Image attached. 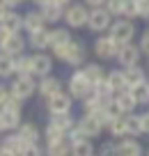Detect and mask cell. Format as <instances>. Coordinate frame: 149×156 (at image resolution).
Returning a JSON list of instances; mask_svg holds the SVG:
<instances>
[{
    "label": "cell",
    "instance_id": "e575fe53",
    "mask_svg": "<svg viewBox=\"0 0 149 156\" xmlns=\"http://www.w3.org/2000/svg\"><path fill=\"white\" fill-rule=\"evenodd\" d=\"M122 16H126V19H138V0H124Z\"/></svg>",
    "mask_w": 149,
    "mask_h": 156
},
{
    "label": "cell",
    "instance_id": "2e32d148",
    "mask_svg": "<svg viewBox=\"0 0 149 156\" xmlns=\"http://www.w3.org/2000/svg\"><path fill=\"white\" fill-rule=\"evenodd\" d=\"M112 101L117 103V108H119L122 112H133V108L138 106V101L133 99V94H131V90H122V92H117V97L112 99Z\"/></svg>",
    "mask_w": 149,
    "mask_h": 156
},
{
    "label": "cell",
    "instance_id": "ab89813d",
    "mask_svg": "<svg viewBox=\"0 0 149 156\" xmlns=\"http://www.w3.org/2000/svg\"><path fill=\"white\" fill-rule=\"evenodd\" d=\"M9 87H5V85H0V106H2V103L7 101V99H9Z\"/></svg>",
    "mask_w": 149,
    "mask_h": 156
},
{
    "label": "cell",
    "instance_id": "4fadbf2b",
    "mask_svg": "<svg viewBox=\"0 0 149 156\" xmlns=\"http://www.w3.org/2000/svg\"><path fill=\"white\" fill-rule=\"evenodd\" d=\"M23 48H25V41H23V37H21L19 32H9L7 34V39H5V44H2V51H5L7 55H21L23 53Z\"/></svg>",
    "mask_w": 149,
    "mask_h": 156
},
{
    "label": "cell",
    "instance_id": "9a60e30c",
    "mask_svg": "<svg viewBox=\"0 0 149 156\" xmlns=\"http://www.w3.org/2000/svg\"><path fill=\"white\" fill-rule=\"evenodd\" d=\"M0 122H2V129H5V131L19 129V124H21V112L12 110V108L0 106Z\"/></svg>",
    "mask_w": 149,
    "mask_h": 156
},
{
    "label": "cell",
    "instance_id": "ba28073f",
    "mask_svg": "<svg viewBox=\"0 0 149 156\" xmlns=\"http://www.w3.org/2000/svg\"><path fill=\"white\" fill-rule=\"evenodd\" d=\"M117 51H119V46H117L110 37H99L94 41V53L101 60H112L117 55Z\"/></svg>",
    "mask_w": 149,
    "mask_h": 156
},
{
    "label": "cell",
    "instance_id": "7dc6e473",
    "mask_svg": "<svg viewBox=\"0 0 149 156\" xmlns=\"http://www.w3.org/2000/svg\"><path fill=\"white\" fill-rule=\"evenodd\" d=\"M34 2H37V5H41V7H44V5H46V2H51V0H34Z\"/></svg>",
    "mask_w": 149,
    "mask_h": 156
},
{
    "label": "cell",
    "instance_id": "3957f363",
    "mask_svg": "<svg viewBox=\"0 0 149 156\" xmlns=\"http://www.w3.org/2000/svg\"><path fill=\"white\" fill-rule=\"evenodd\" d=\"M110 19L112 14L106 7H92V12L87 14V28L94 30V32H103V30L110 28Z\"/></svg>",
    "mask_w": 149,
    "mask_h": 156
},
{
    "label": "cell",
    "instance_id": "4dcf8cb0",
    "mask_svg": "<svg viewBox=\"0 0 149 156\" xmlns=\"http://www.w3.org/2000/svg\"><path fill=\"white\" fill-rule=\"evenodd\" d=\"M108 129H110V133L115 138H124L126 136V122H124V115L115 117V119H110L108 122Z\"/></svg>",
    "mask_w": 149,
    "mask_h": 156
},
{
    "label": "cell",
    "instance_id": "83f0119b",
    "mask_svg": "<svg viewBox=\"0 0 149 156\" xmlns=\"http://www.w3.org/2000/svg\"><path fill=\"white\" fill-rule=\"evenodd\" d=\"M19 136L23 138L28 145H37V140H39V131H37L34 124H23V126L19 129Z\"/></svg>",
    "mask_w": 149,
    "mask_h": 156
},
{
    "label": "cell",
    "instance_id": "484cf974",
    "mask_svg": "<svg viewBox=\"0 0 149 156\" xmlns=\"http://www.w3.org/2000/svg\"><path fill=\"white\" fill-rule=\"evenodd\" d=\"M44 23H46V21H44V14H41V12H30V14L23 19V25L28 28V32L44 28Z\"/></svg>",
    "mask_w": 149,
    "mask_h": 156
},
{
    "label": "cell",
    "instance_id": "7402d4cb",
    "mask_svg": "<svg viewBox=\"0 0 149 156\" xmlns=\"http://www.w3.org/2000/svg\"><path fill=\"white\" fill-rule=\"evenodd\" d=\"M0 25H2L7 32H21V28H23V19H21L19 14H14V12H7V16L0 21Z\"/></svg>",
    "mask_w": 149,
    "mask_h": 156
},
{
    "label": "cell",
    "instance_id": "ac0fdd59",
    "mask_svg": "<svg viewBox=\"0 0 149 156\" xmlns=\"http://www.w3.org/2000/svg\"><path fill=\"white\" fill-rule=\"evenodd\" d=\"M106 83L110 85L112 92H122V90H129V85H126V78H124V69H115V71H110L106 76Z\"/></svg>",
    "mask_w": 149,
    "mask_h": 156
},
{
    "label": "cell",
    "instance_id": "52a82bcc",
    "mask_svg": "<svg viewBox=\"0 0 149 156\" xmlns=\"http://www.w3.org/2000/svg\"><path fill=\"white\" fill-rule=\"evenodd\" d=\"M87 7L85 5H71L67 12H64L62 19H67V23L71 25V28H83V25H87Z\"/></svg>",
    "mask_w": 149,
    "mask_h": 156
},
{
    "label": "cell",
    "instance_id": "f1b7e54d",
    "mask_svg": "<svg viewBox=\"0 0 149 156\" xmlns=\"http://www.w3.org/2000/svg\"><path fill=\"white\" fill-rule=\"evenodd\" d=\"M71 151L76 156H92L94 154V147L90 145V138H83L78 142H71Z\"/></svg>",
    "mask_w": 149,
    "mask_h": 156
},
{
    "label": "cell",
    "instance_id": "74e56055",
    "mask_svg": "<svg viewBox=\"0 0 149 156\" xmlns=\"http://www.w3.org/2000/svg\"><path fill=\"white\" fill-rule=\"evenodd\" d=\"M48 154H71V147L60 142V145H51L48 147Z\"/></svg>",
    "mask_w": 149,
    "mask_h": 156
},
{
    "label": "cell",
    "instance_id": "836d02e7",
    "mask_svg": "<svg viewBox=\"0 0 149 156\" xmlns=\"http://www.w3.org/2000/svg\"><path fill=\"white\" fill-rule=\"evenodd\" d=\"M14 71H19V76L30 73V58H25V55H14Z\"/></svg>",
    "mask_w": 149,
    "mask_h": 156
},
{
    "label": "cell",
    "instance_id": "7a4b0ae2",
    "mask_svg": "<svg viewBox=\"0 0 149 156\" xmlns=\"http://www.w3.org/2000/svg\"><path fill=\"white\" fill-rule=\"evenodd\" d=\"M108 37H110L117 46H124V44H129V41H133V37H135V25L131 23V19L117 21V23L110 25V34H108Z\"/></svg>",
    "mask_w": 149,
    "mask_h": 156
},
{
    "label": "cell",
    "instance_id": "1f68e13d",
    "mask_svg": "<svg viewBox=\"0 0 149 156\" xmlns=\"http://www.w3.org/2000/svg\"><path fill=\"white\" fill-rule=\"evenodd\" d=\"M51 124H55V126L62 129L64 133H69V129L73 126V119H71L69 112H58V115H53V122H51Z\"/></svg>",
    "mask_w": 149,
    "mask_h": 156
},
{
    "label": "cell",
    "instance_id": "f6af8a7d",
    "mask_svg": "<svg viewBox=\"0 0 149 156\" xmlns=\"http://www.w3.org/2000/svg\"><path fill=\"white\" fill-rule=\"evenodd\" d=\"M7 12H9V7H5L2 2H0V21H2V19L7 16Z\"/></svg>",
    "mask_w": 149,
    "mask_h": 156
},
{
    "label": "cell",
    "instance_id": "277c9868",
    "mask_svg": "<svg viewBox=\"0 0 149 156\" xmlns=\"http://www.w3.org/2000/svg\"><path fill=\"white\" fill-rule=\"evenodd\" d=\"M34 90H37V85H34V80H32V73H25V76H19L14 83H12L9 92H12V97H16V99L23 101V99L32 97Z\"/></svg>",
    "mask_w": 149,
    "mask_h": 156
},
{
    "label": "cell",
    "instance_id": "8d00e7d4",
    "mask_svg": "<svg viewBox=\"0 0 149 156\" xmlns=\"http://www.w3.org/2000/svg\"><path fill=\"white\" fill-rule=\"evenodd\" d=\"M138 19L149 21V0H138Z\"/></svg>",
    "mask_w": 149,
    "mask_h": 156
},
{
    "label": "cell",
    "instance_id": "8992f818",
    "mask_svg": "<svg viewBox=\"0 0 149 156\" xmlns=\"http://www.w3.org/2000/svg\"><path fill=\"white\" fill-rule=\"evenodd\" d=\"M140 48L138 46H133L129 41V44H124V46H119V51H117V55L115 58L119 60V64L122 67H133V64H138L140 62Z\"/></svg>",
    "mask_w": 149,
    "mask_h": 156
},
{
    "label": "cell",
    "instance_id": "cb8c5ba5",
    "mask_svg": "<svg viewBox=\"0 0 149 156\" xmlns=\"http://www.w3.org/2000/svg\"><path fill=\"white\" fill-rule=\"evenodd\" d=\"M126 122V136H140L142 133V124H140V115H133V112H126L124 115Z\"/></svg>",
    "mask_w": 149,
    "mask_h": 156
},
{
    "label": "cell",
    "instance_id": "7bdbcfd3",
    "mask_svg": "<svg viewBox=\"0 0 149 156\" xmlns=\"http://www.w3.org/2000/svg\"><path fill=\"white\" fill-rule=\"evenodd\" d=\"M7 34H9V32H7V30L2 28V25H0V48H2V44H5V39H7Z\"/></svg>",
    "mask_w": 149,
    "mask_h": 156
},
{
    "label": "cell",
    "instance_id": "603a6c76",
    "mask_svg": "<svg viewBox=\"0 0 149 156\" xmlns=\"http://www.w3.org/2000/svg\"><path fill=\"white\" fill-rule=\"evenodd\" d=\"M30 44H32V48H37V51L48 48V30H44V28L32 30V32H30Z\"/></svg>",
    "mask_w": 149,
    "mask_h": 156
},
{
    "label": "cell",
    "instance_id": "ffe728a7",
    "mask_svg": "<svg viewBox=\"0 0 149 156\" xmlns=\"http://www.w3.org/2000/svg\"><path fill=\"white\" fill-rule=\"evenodd\" d=\"M124 78H126V85H129V87H133V85L147 80V78H144V71L138 67V64H133V67H124Z\"/></svg>",
    "mask_w": 149,
    "mask_h": 156
},
{
    "label": "cell",
    "instance_id": "7c38bea8",
    "mask_svg": "<svg viewBox=\"0 0 149 156\" xmlns=\"http://www.w3.org/2000/svg\"><path fill=\"white\" fill-rule=\"evenodd\" d=\"M51 67H53V60L48 55H34V58H30V73L32 76H48Z\"/></svg>",
    "mask_w": 149,
    "mask_h": 156
},
{
    "label": "cell",
    "instance_id": "44dd1931",
    "mask_svg": "<svg viewBox=\"0 0 149 156\" xmlns=\"http://www.w3.org/2000/svg\"><path fill=\"white\" fill-rule=\"evenodd\" d=\"M83 73H85V78L92 83V87H94L96 83H101L103 78H106V71H103L101 64H87V67L83 69Z\"/></svg>",
    "mask_w": 149,
    "mask_h": 156
},
{
    "label": "cell",
    "instance_id": "d4e9b609",
    "mask_svg": "<svg viewBox=\"0 0 149 156\" xmlns=\"http://www.w3.org/2000/svg\"><path fill=\"white\" fill-rule=\"evenodd\" d=\"M41 14H44V21H51V23H58V21L64 16L62 14V7L55 5V2H46L44 9H41Z\"/></svg>",
    "mask_w": 149,
    "mask_h": 156
},
{
    "label": "cell",
    "instance_id": "bcb514c9",
    "mask_svg": "<svg viewBox=\"0 0 149 156\" xmlns=\"http://www.w3.org/2000/svg\"><path fill=\"white\" fill-rule=\"evenodd\" d=\"M51 2H55V5H60V7H64V5H69V0H51Z\"/></svg>",
    "mask_w": 149,
    "mask_h": 156
},
{
    "label": "cell",
    "instance_id": "60d3db41",
    "mask_svg": "<svg viewBox=\"0 0 149 156\" xmlns=\"http://www.w3.org/2000/svg\"><path fill=\"white\" fill-rule=\"evenodd\" d=\"M140 124H142V133H149V112L140 115Z\"/></svg>",
    "mask_w": 149,
    "mask_h": 156
},
{
    "label": "cell",
    "instance_id": "9c48e42d",
    "mask_svg": "<svg viewBox=\"0 0 149 156\" xmlns=\"http://www.w3.org/2000/svg\"><path fill=\"white\" fill-rule=\"evenodd\" d=\"M112 154H119V156H140L142 154V145L135 140L133 136L119 140L115 147H112Z\"/></svg>",
    "mask_w": 149,
    "mask_h": 156
},
{
    "label": "cell",
    "instance_id": "f35d334b",
    "mask_svg": "<svg viewBox=\"0 0 149 156\" xmlns=\"http://www.w3.org/2000/svg\"><path fill=\"white\" fill-rule=\"evenodd\" d=\"M138 48H140V53H147V55H149V30H144V32H142Z\"/></svg>",
    "mask_w": 149,
    "mask_h": 156
},
{
    "label": "cell",
    "instance_id": "d590c367",
    "mask_svg": "<svg viewBox=\"0 0 149 156\" xmlns=\"http://www.w3.org/2000/svg\"><path fill=\"white\" fill-rule=\"evenodd\" d=\"M106 9L110 12L112 16H122V9H124V0H106Z\"/></svg>",
    "mask_w": 149,
    "mask_h": 156
},
{
    "label": "cell",
    "instance_id": "ee69618b",
    "mask_svg": "<svg viewBox=\"0 0 149 156\" xmlns=\"http://www.w3.org/2000/svg\"><path fill=\"white\" fill-rule=\"evenodd\" d=\"M0 2H2L5 7H16V5L21 2V0H0Z\"/></svg>",
    "mask_w": 149,
    "mask_h": 156
},
{
    "label": "cell",
    "instance_id": "d6a6232c",
    "mask_svg": "<svg viewBox=\"0 0 149 156\" xmlns=\"http://www.w3.org/2000/svg\"><path fill=\"white\" fill-rule=\"evenodd\" d=\"M46 138H48V147H51V145H60V142H64V131L58 129L55 124H48Z\"/></svg>",
    "mask_w": 149,
    "mask_h": 156
},
{
    "label": "cell",
    "instance_id": "b9f144b4",
    "mask_svg": "<svg viewBox=\"0 0 149 156\" xmlns=\"http://www.w3.org/2000/svg\"><path fill=\"white\" fill-rule=\"evenodd\" d=\"M85 2L90 7H103V5H106V0H85Z\"/></svg>",
    "mask_w": 149,
    "mask_h": 156
},
{
    "label": "cell",
    "instance_id": "8fae6325",
    "mask_svg": "<svg viewBox=\"0 0 149 156\" xmlns=\"http://www.w3.org/2000/svg\"><path fill=\"white\" fill-rule=\"evenodd\" d=\"M76 126L80 129V131L85 133L87 138H96L99 133L103 131V124H101V119H99L96 115H85V117L80 119V122L76 124Z\"/></svg>",
    "mask_w": 149,
    "mask_h": 156
},
{
    "label": "cell",
    "instance_id": "5b68a950",
    "mask_svg": "<svg viewBox=\"0 0 149 156\" xmlns=\"http://www.w3.org/2000/svg\"><path fill=\"white\" fill-rule=\"evenodd\" d=\"M69 94L71 99H85L87 94H92V83L85 78L83 71H76L69 78Z\"/></svg>",
    "mask_w": 149,
    "mask_h": 156
},
{
    "label": "cell",
    "instance_id": "e0dca14e",
    "mask_svg": "<svg viewBox=\"0 0 149 156\" xmlns=\"http://www.w3.org/2000/svg\"><path fill=\"white\" fill-rule=\"evenodd\" d=\"M39 94H41V97H53L55 92H60V90H62V83H60L58 78H51V76H41V83H39Z\"/></svg>",
    "mask_w": 149,
    "mask_h": 156
},
{
    "label": "cell",
    "instance_id": "30bf717a",
    "mask_svg": "<svg viewBox=\"0 0 149 156\" xmlns=\"http://www.w3.org/2000/svg\"><path fill=\"white\" fill-rule=\"evenodd\" d=\"M69 108H71V94H64L62 90H60L53 97H48V110H51V115L69 112Z\"/></svg>",
    "mask_w": 149,
    "mask_h": 156
},
{
    "label": "cell",
    "instance_id": "4316f807",
    "mask_svg": "<svg viewBox=\"0 0 149 156\" xmlns=\"http://www.w3.org/2000/svg\"><path fill=\"white\" fill-rule=\"evenodd\" d=\"M129 90H131V94H133V99L138 103H147L149 101V83L147 80H142V83L133 85V87H129Z\"/></svg>",
    "mask_w": 149,
    "mask_h": 156
},
{
    "label": "cell",
    "instance_id": "c3c4849f",
    "mask_svg": "<svg viewBox=\"0 0 149 156\" xmlns=\"http://www.w3.org/2000/svg\"><path fill=\"white\" fill-rule=\"evenodd\" d=\"M0 131H5V129H2V122H0Z\"/></svg>",
    "mask_w": 149,
    "mask_h": 156
},
{
    "label": "cell",
    "instance_id": "d6986e66",
    "mask_svg": "<svg viewBox=\"0 0 149 156\" xmlns=\"http://www.w3.org/2000/svg\"><path fill=\"white\" fill-rule=\"evenodd\" d=\"M69 30H64V28H58V30H53V32H48V46L51 48H60V46H64L69 41Z\"/></svg>",
    "mask_w": 149,
    "mask_h": 156
},
{
    "label": "cell",
    "instance_id": "5bb4252c",
    "mask_svg": "<svg viewBox=\"0 0 149 156\" xmlns=\"http://www.w3.org/2000/svg\"><path fill=\"white\" fill-rule=\"evenodd\" d=\"M25 147H28V142L21 136H9L5 138V142L0 147V154H25Z\"/></svg>",
    "mask_w": 149,
    "mask_h": 156
},
{
    "label": "cell",
    "instance_id": "6da1fadb",
    "mask_svg": "<svg viewBox=\"0 0 149 156\" xmlns=\"http://www.w3.org/2000/svg\"><path fill=\"white\" fill-rule=\"evenodd\" d=\"M53 53L58 55L60 60H64L67 64H73V67H76V64H83V60H85V46L69 39L67 44L60 46V48H55Z\"/></svg>",
    "mask_w": 149,
    "mask_h": 156
},
{
    "label": "cell",
    "instance_id": "f546056e",
    "mask_svg": "<svg viewBox=\"0 0 149 156\" xmlns=\"http://www.w3.org/2000/svg\"><path fill=\"white\" fill-rule=\"evenodd\" d=\"M12 73H14V58L2 51V53H0V78H7V76H12Z\"/></svg>",
    "mask_w": 149,
    "mask_h": 156
}]
</instances>
